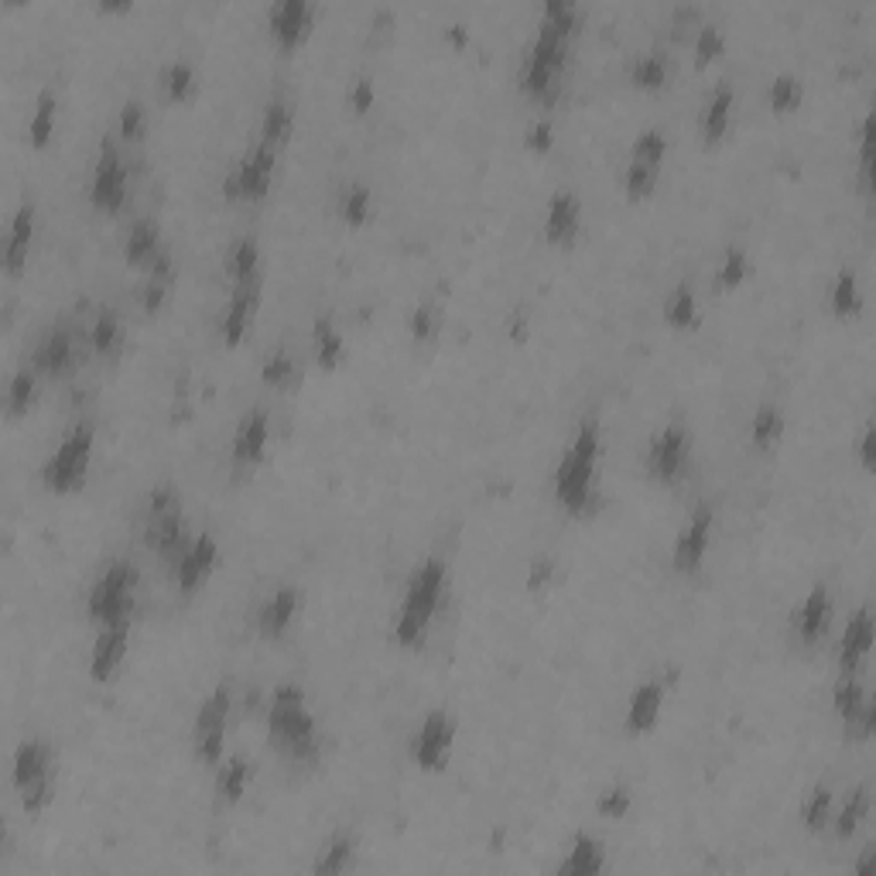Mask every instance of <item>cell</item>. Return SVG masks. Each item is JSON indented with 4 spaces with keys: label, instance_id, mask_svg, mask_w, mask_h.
I'll use <instances>...</instances> for the list:
<instances>
[{
    "label": "cell",
    "instance_id": "6da1fadb",
    "mask_svg": "<svg viewBox=\"0 0 876 876\" xmlns=\"http://www.w3.org/2000/svg\"><path fill=\"white\" fill-rule=\"evenodd\" d=\"M579 21H582V11L572 4H562V0L544 4L538 38L531 42L524 69H521V90L531 100H541L548 106L559 100V86H562L559 79L572 52V38L579 34Z\"/></svg>",
    "mask_w": 876,
    "mask_h": 876
},
{
    "label": "cell",
    "instance_id": "7a4b0ae2",
    "mask_svg": "<svg viewBox=\"0 0 876 876\" xmlns=\"http://www.w3.org/2000/svg\"><path fill=\"white\" fill-rule=\"evenodd\" d=\"M267 736L295 764H312L318 756V723L308 695L295 682H282L267 705Z\"/></svg>",
    "mask_w": 876,
    "mask_h": 876
},
{
    "label": "cell",
    "instance_id": "3957f363",
    "mask_svg": "<svg viewBox=\"0 0 876 876\" xmlns=\"http://www.w3.org/2000/svg\"><path fill=\"white\" fill-rule=\"evenodd\" d=\"M603 452V428L595 415H585L582 425L575 428L572 446L559 459L554 469V500H559L569 513H585L592 503V487H595V466H600Z\"/></svg>",
    "mask_w": 876,
    "mask_h": 876
},
{
    "label": "cell",
    "instance_id": "277c9868",
    "mask_svg": "<svg viewBox=\"0 0 876 876\" xmlns=\"http://www.w3.org/2000/svg\"><path fill=\"white\" fill-rule=\"evenodd\" d=\"M446 582H449V569L442 559H425L408 585H405V595H401V607H397V617H394V636L401 648H421L425 636H428V627L442 607V595H446Z\"/></svg>",
    "mask_w": 876,
    "mask_h": 876
},
{
    "label": "cell",
    "instance_id": "5b68a950",
    "mask_svg": "<svg viewBox=\"0 0 876 876\" xmlns=\"http://www.w3.org/2000/svg\"><path fill=\"white\" fill-rule=\"evenodd\" d=\"M195 534L185 528V507L172 483H162L147 493L144 503V544L162 559L165 566H179L182 554L189 551Z\"/></svg>",
    "mask_w": 876,
    "mask_h": 876
},
{
    "label": "cell",
    "instance_id": "8992f818",
    "mask_svg": "<svg viewBox=\"0 0 876 876\" xmlns=\"http://www.w3.org/2000/svg\"><path fill=\"white\" fill-rule=\"evenodd\" d=\"M93 449H96V431H93V425L90 421L72 425L62 435V442L55 446V452L42 466L45 487L52 493H75L79 487H86Z\"/></svg>",
    "mask_w": 876,
    "mask_h": 876
},
{
    "label": "cell",
    "instance_id": "52a82bcc",
    "mask_svg": "<svg viewBox=\"0 0 876 876\" xmlns=\"http://www.w3.org/2000/svg\"><path fill=\"white\" fill-rule=\"evenodd\" d=\"M52 764H55V753L42 740H24L14 750L11 781H14L18 794H21V805H24L28 815H42L52 805V794H55Z\"/></svg>",
    "mask_w": 876,
    "mask_h": 876
},
{
    "label": "cell",
    "instance_id": "ba28073f",
    "mask_svg": "<svg viewBox=\"0 0 876 876\" xmlns=\"http://www.w3.org/2000/svg\"><path fill=\"white\" fill-rule=\"evenodd\" d=\"M137 603V569L131 562H110V569L93 582L86 595V613L96 627L134 620Z\"/></svg>",
    "mask_w": 876,
    "mask_h": 876
},
{
    "label": "cell",
    "instance_id": "9c48e42d",
    "mask_svg": "<svg viewBox=\"0 0 876 876\" xmlns=\"http://www.w3.org/2000/svg\"><path fill=\"white\" fill-rule=\"evenodd\" d=\"M230 709H233V695L226 685H216L203 705L195 712V726H192V750L195 761L206 767H220L223 764V746H226V730H230Z\"/></svg>",
    "mask_w": 876,
    "mask_h": 876
},
{
    "label": "cell",
    "instance_id": "30bf717a",
    "mask_svg": "<svg viewBox=\"0 0 876 876\" xmlns=\"http://www.w3.org/2000/svg\"><path fill=\"white\" fill-rule=\"evenodd\" d=\"M277 172V151L257 137V144L233 165V172L223 182V195L230 203H264Z\"/></svg>",
    "mask_w": 876,
    "mask_h": 876
},
{
    "label": "cell",
    "instance_id": "8fae6325",
    "mask_svg": "<svg viewBox=\"0 0 876 876\" xmlns=\"http://www.w3.org/2000/svg\"><path fill=\"white\" fill-rule=\"evenodd\" d=\"M90 203L106 216H116L128 206V165L121 147L110 137H103L96 154L93 179H90Z\"/></svg>",
    "mask_w": 876,
    "mask_h": 876
},
{
    "label": "cell",
    "instance_id": "7c38bea8",
    "mask_svg": "<svg viewBox=\"0 0 876 876\" xmlns=\"http://www.w3.org/2000/svg\"><path fill=\"white\" fill-rule=\"evenodd\" d=\"M452 746H456V720L446 709H435L425 715L418 733L411 736V761L425 774H438L449 767Z\"/></svg>",
    "mask_w": 876,
    "mask_h": 876
},
{
    "label": "cell",
    "instance_id": "4fadbf2b",
    "mask_svg": "<svg viewBox=\"0 0 876 876\" xmlns=\"http://www.w3.org/2000/svg\"><path fill=\"white\" fill-rule=\"evenodd\" d=\"M692 459V428L682 421H668L648 446V472L658 483L682 480Z\"/></svg>",
    "mask_w": 876,
    "mask_h": 876
},
{
    "label": "cell",
    "instance_id": "5bb4252c",
    "mask_svg": "<svg viewBox=\"0 0 876 876\" xmlns=\"http://www.w3.org/2000/svg\"><path fill=\"white\" fill-rule=\"evenodd\" d=\"M832 705H835V715L843 720L846 736L866 740L873 733V726H876V705H873L866 685L859 682V674H843V679L835 682Z\"/></svg>",
    "mask_w": 876,
    "mask_h": 876
},
{
    "label": "cell",
    "instance_id": "9a60e30c",
    "mask_svg": "<svg viewBox=\"0 0 876 876\" xmlns=\"http://www.w3.org/2000/svg\"><path fill=\"white\" fill-rule=\"evenodd\" d=\"M712 528H715V513H712V507L699 503V507L692 510V517L685 521L682 534L674 538V548H671V566H674V572L692 575V572L702 569L705 554H709V544H712Z\"/></svg>",
    "mask_w": 876,
    "mask_h": 876
},
{
    "label": "cell",
    "instance_id": "2e32d148",
    "mask_svg": "<svg viewBox=\"0 0 876 876\" xmlns=\"http://www.w3.org/2000/svg\"><path fill=\"white\" fill-rule=\"evenodd\" d=\"M79 353H75V333L69 326H52L31 349V367L38 377L45 380H62L75 370Z\"/></svg>",
    "mask_w": 876,
    "mask_h": 876
},
{
    "label": "cell",
    "instance_id": "e0dca14e",
    "mask_svg": "<svg viewBox=\"0 0 876 876\" xmlns=\"http://www.w3.org/2000/svg\"><path fill=\"white\" fill-rule=\"evenodd\" d=\"M261 288H264V282L233 285L230 302H226V312L220 318V339H223V346L236 349V346L247 339V333L254 329V318L261 312Z\"/></svg>",
    "mask_w": 876,
    "mask_h": 876
},
{
    "label": "cell",
    "instance_id": "ac0fdd59",
    "mask_svg": "<svg viewBox=\"0 0 876 876\" xmlns=\"http://www.w3.org/2000/svg\"><path fill=\"white\" fill-rule=\"evenodd\" d=\"M131 623L134 620L100 627L96 641H93V651H90V679L93 682L106 685V682H113V674L121 671V664L128 658V648H131Z\"/></svg>",
    "mask_w": 876,
    "mask_h": 876
},
{
    "label": "cell",
    "instance_id": "d6986e66",
    "mask_svg": "<svg viewBox=\"0 0 876 876\" xmlns=\"http://www.w3.org/2000/svg\"><path fill=\"white\" fill-rule=\"evenodd\" d=\"M220 562V541L210 531H198L189 544V551L182 554V562L175 566V582L182 589V595H195L210 582V575L216 572Z\"/></svg>",
    "mask_w": 876,
    "mask_h": 876
},
{
    "label": "cell",
    "instance_id": "ffe728a7",
    "mask_svg": "<svg viewBox=\"0 0 876 876\" xmlns=\"http://www.w3.org/2000/svg\"><path fill=\"white\" fill-rule=\"evenodd\" d=\"M668 679H648L644 685H636V692L630 695V705H627V715H623V730L633 733V736H644L658 726L661 720V709H664V699H668Z\"/></svg>",
    "mask_w": 876,
    "mask_h": 876
},
{
    "label": "cell",
    "instance_id": "44dd1931",
    "mask_svg": "<svg viewBox=\"0 0 876 876\" xmlns=\"http://www.w3.org/2000/svg\"><path fill=\"white\" fill-rule=\"evenodd\" d=\"M582 230V198L572 189H559L551 195L548 213H544V236L554 247H569L575 244V236Z\"/></svg>",
    "mask_w": 876,
    "mask_h": 876
},
{
    "label": "cell",
    "instance_id": "7402d4cb",
    "mask_svg": "<svg viewBox=\"0 0 876 876\" xmlns=\"http://www.w3.org/2000/svg\"><path fill=\"white\" fill-rule=\"evenodd\" d=\"M267 442H271V418L264 408H251L233 431V462L241 469L257 466L267 452Z\"/></svg>",
    "mask_w": 876,
    "mask_h": 876
},
{
    "label": "cell",
    "instance_id": "603a6c76",
    "mask_svg": "<svg viewBox=\"0 0 876 876\" xmlns=\"http://www.w3.org/2000/svg\"><path fill=\"white\" fill-rule=\"evenodd\" d=\"M271 38L277 45H282L285 52L298 49L308 31H312V21H315V8L308 4V0H285V4H277L271 8Z\"/></svg>",
    "mask_w": 876,
    "mask_h": 876
},
{
    "label": "cell",
    "instance_id": "cb8c5ba5",
    "mask_svg": "<svg viewBox=\"0 0 876 876\" xmlns=\"http://www.w3.org/2000/svg\"><path fill=\"white\" fill-rule=\"evenodd\" d=\"M302 610V592L295 585H277L267 600L261 603V613H257V630L267 641H277V636H285V630L295 623Z\"/></svg>",
    "mask_w": 876,
    "mask_h": 876
},
{
    "label": "cell",
    "instance_id": "d4e9b609",
    "mask_svg": "<svg viewBox=\"0 0 876 876\" xmlns=\"http://www.w3.org/2000/svg\"><path fill=\"white\" fill-rule=\"evenodd\" d=\"M873 651V613L869 607H859L846 630H843V641H839V671L843 674H859V668L866 664Z\"/></svg>",
    "mask_w": 876,
    "mask_h": 876
},
{
    "label": "cell",
    "instance_id": "484cf974",
    "mask_svg": "<svg viewBox=\"0 0 876 876\" xmlns=\"http://www.w3.org/2000/svg\"><path fill=\"white\" fill-rule=\"evenodd\" d=\"M828 627H832V592L828 585H812L798 617H794V633H798V641L805 648H815L828 633Z\"/></svg>",
    "mask_w": 876,
    "mask_h": 876
},
{
    "label": "cell",
    "instance_id": "4316f807",
    "mask_svg": "<svg viewBox=\"0 0 876 876\" xmlns=\"http://www.w3.org/2000/svg\"><path fill=\"white\" fill-rule=\"evenodd\" d=\"M165 254V241H162V226H157L151 216H141L131 223L128 241H124V257L131 267L147 271L157 257Z\"/></svg>",
    "mask_w": 876,
    "mask_h": 876
},
{
    "label": "cell",
    "instance_id": "83f0119b",
    "mask_svg": "<svg viewBox=\"0 0 876 876\" xmlns=\"http://www.w3.org/2000/svg\"><path fill=\"white\" fill-rule=\"evenodd\" d=\"M31 241H34V203L28 198V203L18 206V213L11 220V230H8V241H4V271L11 277H18L28 267Z\"/></svg>",
    "mask_w": 876,
    "mask_h": 876
},
{
    "label": "cell",
    "instance_id": "f1b7e54d",
    "mask_svg": "<svg viewBox=\"0 0 876 876\" xmlns=\"http://www.w3.org/2000/svg\"><path fill=\"white\" fill-rule=\"evenodd\" d=\"M226 274L233 285H251V282H264V261H261V244L254 233H241L226 251L223 261Z\"/></svg>",
    "mask_w": 876,
    "mask_h": 876
},
{
    "label": "cell",
    "instance_id": "f546056e",
    "mask_svg": "<svg viewBox=\"0 0 876 876\" xmlns=\"http://www.w3.org/2000/svg\"><path fill=\"white\" fill-rule=\"evenodd\" d=\"M607 866V846L589 832H579L566 859L559 863V876H595Z\"/></svg>",
    "mask_w": 876,
    "mask_h": 876
},
{
    "label": "cell",
    "instance_id": "4dcf8cb0",
    "mask_svg": "<svg viewBox=\"0 0 876 876\" xmlns=\"http://www.w3.org/2000/svg\"><path fill=\"white\" fill-rule=\"evenodd\" d=\"M733 106H736V93H733L730 83H720L709 93V100L702 106V137H705V144H720L726 137V131L733 124Z\"/></svg>",
    "mask_w": 876,
    "mask_h": 876
},
{
    "label": "cell",
    "instance_id": "1f68e13d",
    "mask_svg": "<svg viewBox=\"0 0 876 876\" xmlns=\"http://www.w3.org/2000/svg\"><path fill=\"white\" fill-rule=\"evenodd\" d=\"M172 285H175V257L165 247V254L157 257L147 267V274H144V285H141V305H144V312H151V315L162 312L165 302H169V295H172Z\"/></svg>",
    "mask_w": 876,
    "mask_h": 876
},
{
    "label": "cell",
    "instance_id": "d6a6232c",
    "mask_svg": "<svg viewBox=\"0 0 876 876\" xmlns=\"http://www.w3.org/2000/svg\"><path fill=\"white\" fill-rule=\"evenodd\" d=\"M251 781H254V764L247 761V756H241V753L226 756V761L216 767V798L223 805H236L247 794Z\"/></svg>",
    "mask_w": 876,
    "mask_h": 876
},
{
    "label": "cell",
    "instance_id": "836d02e7",
    "mask_svg": "<svg viewBox=\"0 0 876 876\" xmlns=\"http://www.w3.org/2000/svg\"><path fill=\"white\" fill-rule=\"evenodd\" d=\"M292 131H295V103L288 96H271L261 121V141L271 144L274 151H282L292 141Z\"/></svg>",
    "mask_w": 876,
    "mask_h": 876
},
{
    "label": "cell",
    "instance_id": "e575fe53",
    "mask_svg": "<svg viewBox=\"0 0 876 876\" xmlns=\"http://www.w3.org/2000/svg\"><path fill=\"white\" fill-rule=\"evenodd\" d=\"M312 353H315V360L323 370H336L346 360V339H343L339 326L326 315L315 318V326H312Z\"/></svg>",
    "mask_w": 876,
    "mask_h": 876
},
{
    "label": "cell",
    "instance_id": "d590c367",
    "mask_svg": "<svg viewBox=\"0 0 876 876\" xmlns=\"http://www.w3.org/2000/svg\"><path fill=\"white\" fill-rule=\"evenodd\" d=\"M661 315L671 329H695L699 326V298H695V288L689 282L674 285L661 305Z\"/></svg>",
    "mask_w": 876,
    "mask_h": 876
},
{
    "label": "cell",
    "instance_id": "8d00e7d4",
    "mask_svg": "<svg viewBox=\"0 0 876 876\" xmlns=\"http://www.w3.org/2000/svg\"><path fill=\"white\" fill-rule=\"evenodd\" d=\"M124 346V323L116 308H100L90 326V349L96 356H116Z\"/></svg>",
    "mask_w": 876,
    "mask_h": 876
},
{
    "label": "cell",
    "instance_id": "74e56055",
    "mask_svg": "<svg viewBox=\"0 0 876 876\" xmlns=\"http://www.w3.org/2000/svg\"><path fill=\"white\" fill-rule=\"evenodd\" d=\"M55 121H59V100L52 90H42L34 100L31 121H28V141L31 147H45L55 137Z\"/></svg>",
    "mask_w": 876,
    "mask_h": 876
},
{
    "label": "cell",
    "instance_id": "f35d334b",
    "mask_svg": "<svg viewBox=\"0 0 876 876\" xmlns=\"http://www.w3.org/2000/svg\"><path fill=\"white\" fill-rule=\"evenodd\" d=\"M828 305H832V312L839 315V318H856L863 312V292H859L856 271L843 267L839 274H835L832 292H828Z\"/></svg>",
    "mask_w": 876,
    "mask_h": 876
},
{
    "label": "cell",
    "instance_id": "ab89813d",
    "mask_svg": "<svg viewBox=\"0 0 876 876\" xmlns=\"http://www.w3.org/2000/svg\"><path fill=\"white\" fill-rule=\"evenodd\" d=\"M866 815H869V784H859L846 798V805L832 815L828 825H835V835H839V839H853V835L863 828Z\"/></svg>",
    "mask_w": 876,
    "mask_h": 876
},
{
    "label": "cell",
    "instance_id": "60d3db41",
    "mask_svg": "<svg viewBox=\"0 0 876 876\" xmlns=\"http://www.w3.org/2000/svg\"><path fill=\"white\" fill-rule=\"evenodd\" d=\"M198 90V72L185 59H175L162 69V93L169 103H189Z\"/></svg>",
    "mask_w": 876,
    "mask_h": 876
},
{
    "label": "cell",
    "instance_id": "b9f144b4",
    "mask_svg": "<svg viewBox=\"0 0 876 876\" xmlns=\"http://www.w3.org/2000/svg\"><path fill=\"white\" fill-rule=\"evenodd\" d=\"M668 75H671V65H668L664 52H644V55H636L630 65V83L636 90H664Z\"/></svg>",
    "mask_w": 876,
    "mask_h": 876
},
{
    "label": "cell",
    "instance_id": "7bdbcfd3",
    "mask_svg": "<svg viewBox=\"0 0 876 876\" xmlns=\"http://www.w3.org/2000/svg\"><path fill=\"white\" fill-rule=\"evenodd\" d=\"M339 216L346 226H364L374 216V192L367 182H349L339 192Z\"/></svg>",
    "mask_w": 876,
    "mask_h": 876
},
{
    "label": "cell",
    "instance_id": "ee69618b",
    "mask_svg": "<svg viewBox=\"0 0 876 876\" xmlns=\"http://www.w3.org/2000/svg\"><path fill=\"white\" fill-rule=\"evenodd\" d=\"M668 157V137L661 128H644L633 141V151H630V165L636 169H651V172H661Z\"/></svg>",
    "mask_w": 876,
    "mask_h": 876
},
{
    "label": "cell",
    "instance_id": "f6af8a7d",
    "mask_svg": "<svg viewBox=\"0 0 876 876\" xmlns=\"http://www.w3.org/2000/svg\"><path fill=\"white\" fill-rule=\"evenodd\" d=\"M781 435H784V411L777 405H761L753 411V421H750V438H753V446L767 452L781 442Z\"/></svg>",
    "mask_w": 876,
    "mask_h": 876
},
{
    "label": "cell",
    "instance_id": "bcb514c9",
    "mask_svg": "<svg viewBox=\"0 0 876 876\" xmlns=\"http://www.w3.org/2000/svg\"><path fill=\"white\" fill-rule=\"evenodd\" d=\"M38 370L34 367H21L14 370L11 384H8V418H24L31 411V405L38 401Z\"/></svg>",
    "mask_w": 876,
    "mask_h": 876
},
{
    "label": "cell",
    "instance_id": "7dc6e473",
    "mask_svg": "<svg viewBox=\"0 0 876 876\" xmlns=\"http://www.w3.org/2000/svg\"><path fill=\"white\" fill-rule=\"evenodd\" d=\"M353 856H356V839H353V835H346V832H339V835H333V839L323 846V853H318V859H315L312 869L318 876H336V873L349 869Z\"/></svg>",
    "mask_w": 876,
    "mask_h": 876
},
{
    "label": "cell",
    "instance_id": "c3c4849f",
    "mask_svg": "<svg viewBox=\"0 0 876 876\" xmlns=\"http://www.w3.org/2000/svg\"><path fill=\"white\" fill-rule=\"evenodd\" d=\"M746 274H750V254H746V247L730 244L726 254H723V261H720V267H715V285H720L723 292L740 288L746 282Z\"/></svg>",
    "mask_w": 876,
    "mask_h": 876
},
{
    "label": "cell",
    "instance_id": "681fc988",
    "mask_svg": "<svg viewBox=\"0 0 876 876\" xmlns=\"http://www.w3.org/2000/svg\"><path fill=\"white\" fill-rule=\"evenodd\" d=\"M767 100H771V110L774 113H794V110L802 106V100H805V83H802L798 75L781 72L774 83H771Z\"/></svg>",
    "mask_w": 876,
    "mask_h": 876
},
{
    "label": "cell",
    "instance_id": "f907efd6",
    "mask_svg": "<svg viewBox=\"0 0 876 876\" xmlns=\"http://www.w3.org/2000/svg\"><path fill=\"white\" fill-rule=\"evenodd\" d=\"M802 822L808 832H822L832 822V787L815 784L802 802Z\"/></svg>",
    "mask_w": 876,
    "mask_h": 876
},
{
    "label": "cell",
    "instance_id": "816d5d0a",
    "mask_svg": "<svg viewBox=\"0 0 876 876\" xmlns=\"http://www.w3.org/2000/svg\"><path fill=\"white\" fill-rule=\"evenodd\" d=\"M261 377H264V384L267 387H292L295 384V377H298V364H295V356L288 353V349H271L267 353V360H264V367H261Z\"/></svg>",
    "mask_w": 876,
    "mask_h": 876
},
{
    "label": "cell",
    "instance_id": "f5cc1de1",
    "mask_svg": "<svg viewBox=\"0 0 876 876\" xmlns=\"http://www.w3.org/2000/svg\"><path fill=\"white\" fill-rule=\"evenodd\" d=\"M726 52V34L720 24H699L695 28V65H709Z\"/></svg>",
    "mask_w": 876,
    "mask_h": 876
},
{
    "label": "cell",
    "instance_id": "db71d44e",
    "mask_svg": "<svg viewBox=\"0 0 876 876\" xmlns=\"http://www.w3.org/2000/svg\"><path fill=\"white\" fill-rule=\"evenodd\" d=\"M630 808H633V791L627 784H613V787H607L600 794V798H595V812H600L603 818H610V822L627 818Z\"/></svg>",
    "mask_w": 876,
    "mask_h": 876
},
{
    "label": "cell",
    "instance_id": "11a10c76",
    "mask_svg": "<svg viewBox=\"0 0 876 876\" xmlns=\"http://www.w3.org/2000/svg\"><path fill=\"white\" fill-rule=\"evenodd\" d=\"M116 131H121V137L128 144L144 141V134H147V110H144L141 100H128L121 106V121H116Z\"/></svg>",
    "mask_w": 876,
    "mask_h": 876
},
{
    "label": "cell",
    "instance_id": "9f6ffc18",
    "mask_svg": "<svg viewBox=\"0 0 876 876\" xmlns=\"http://www.w3.org/2000/svg\"><path fill=\"white\" fill-rule=\"evenodd\" d=\"M411 336L415 339H431V336H438V326H442V312H438V305L435 302H418V308L411 312Z\"/></svg>",
    "mask_w": 876,
    "mask_h": 876
},
{
    "label": "cell",
    "instance_id": "6f0895ef",
    "mask_svg": "<svg viewBox=\"0 0 876 876\" xmlns=\"http://www.w3.org/2000/svg\"><path fill=\"white\" fill-rule=\"evenodd\" d=\"M377 100V90H374V79L370 75H356L349 83V110L353 113H367Z\"/></svg>",
    "mask_w": 876,
    "mask_h": 876
},
{
    "label": "cell",
    "instance_id": "680465c9",
    "mask_svg": "<svg viewBox=\"0 0 876 876\" xmlns=\"http://www.w3.org/2000/svg\"><path fill=\"white\" fill-rule=\"evenodd\" d=\"M551 141H554V128H551L548 116L534 121V124L528 128V134H524V144H528L531 151H538V154H544V151L551 147Z\"/></svg>",
    "mask_w": 876,
    "mask_h": 876
},
{
    "label": "cell",
    "instance_id": "91938a15",
    "mask_svg": "<svg viewBox=\"0 0 876 876\" xmlns=\"http://www.w3.org/2000/svg\"><path fill=\"white\" fill-rule=\"evenodd\" d=\"M869 144H873V134H869V116L859 128V172H863V185L869 189V169H873V154H869Z\"/></svg>",
    "mask_w": 876,
    "mask_h": 876
},
{
    "label": "cell",
    "instance_id": "94428289",
    "mask_svg": "<svg viewBox=\"0 0 876 876\" xmlns=\"http://www.w3.org/2000/svg\"><path fill=\"white\" fill-rule=\"evenodd\" d=\"M856 452H859V462H863V469H873V428H869V425H866V428H863V435H859Z\"/></svg>",
    "mask_w": 876,
    "mask_h": 876
},
{
    "label": "cell",
    "instance_id": "6125c7cd",
    "mask_svg": "<svg viewBox=\"0 0 876 876\" xmlns=\"http://www.w3.org/2000/svg\"><path fill=\"white\" fill-rule=\"evenodd\" d=\"M544 582H551V562L541 559V562L531 566V579H528V585H531V589H541Z\"/></svg>",
    "mask_w": 876,
    "mask_h": 876
},
{
    "label": "cell",
    "instance_id": "be15d7a7",
    "mask_svg": "<svg viewBox=\"0 0 876 876\" xmlns=\"http://www.w3.org/2000/svg\"><path fill=\"white\" fill-rule=\"evenodd\" d=\"M699 21V8H679L674 11V28H679V34H682V28H692Z\"/></svg>",
    "mask_w": 876,
    "mask_h": 876
}]
</instances>
